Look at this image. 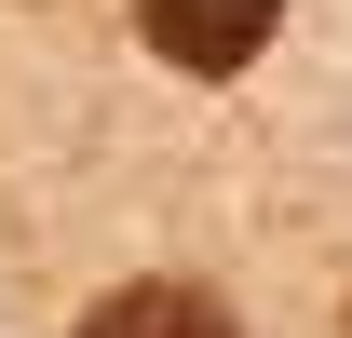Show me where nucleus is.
I'll return each instance as SVG.
<instances>
[{
	"label": "nucleus",
	"instance_id": "nucleus-1",
	"mask_svg": "<svg viewBox=\"0 0 352 338\" xmlns=\"http://www.w3.org/2000/svg\"><path fill=\"white\" fill-rule=\"evenodd\" d=\"M135 27H149V54H176V68H244V54L285 27V0H135Z\"/></svg>",
	"mask_w": 352,
	"mask_h": 338
},
{
	"label": "nucleus",
	"instance_id": "nucleus-2",
	"mask_svg": "<svg viewBox=\"0 0 352 338\" xmlns=\"http://www.w3.org/2000/svg\"><path fill=\"white\" fill-rule=\"evenodd\" d=\"M82 338H230V311L204 284H122V297H95Z\"/></svg>",
	"mask_w": 352,
	"mask_h": 338
}]
</instances>
